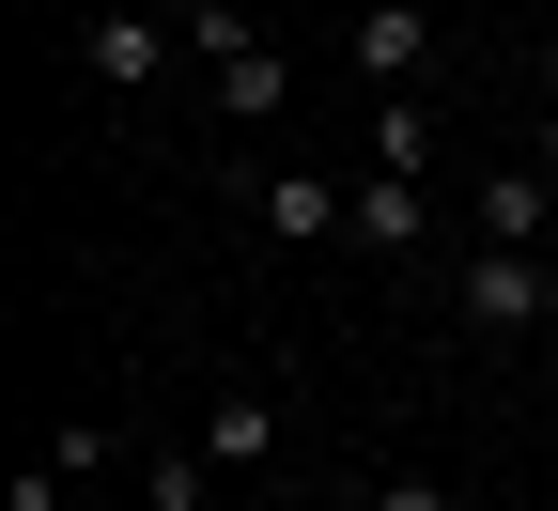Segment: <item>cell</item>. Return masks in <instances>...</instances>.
Segmentation results:
<instances>
[{
  "instance_id": "1",
  "label": "cell",
  "mask_w": 558,
  "mask_h": 511,
  "mask_svg": "<svg viewBox=\"0 0 558 511\" xmlns=\"http://www.w3.org/2000/svg\"><path fill=\"white\" fill-rule=\"evenodd\" d=\"M450 311H465V341H558V264H543V248H481V233H465Z\"/></svg>"
},
{
  "instance_id": "2",
  "label": "cell",
  "mask_w": 558,
  "mask_h": 511,
  "mask_svg": "<svg viewBox=\"0 0 558 511\" xmlns=\"http://www.w3.org/2000/svg\"><path fill=\"white\" fill-rule=\"evenodd\" d=\"M248 217H264L279 248H357V186L311 171V156H264V171H248Z\"/></svg>"
},
{
  "instance_id": "3",
  "label": "cell",
  "mask_w": 558,
  "mask_h": 511,
  "mask_svg": "<svg viewBox=\"0 0 558 511\" xmlns=\"http://www.w3.org/2000/svg\"><path fill=\"white\" fill-rule=\"evenodd\" d=\"M78 62H94V94H124V109H140V94L171 78V16H140V0H109V16L78 32Z\"/></svg>"
},
{
  "instance_id": "4",
  "label": "cell",
  "mask_w": 558,
  "mask_h": 511,
  "mask_svg": "<svg viewBox=\"0 0 558 511\" xmlns=\"http://www.w3.org/2000/svg\"><path fill=\"white\" fill-rule=\"evenodd\" d=\"M341 62H357L373 94H418V78H435V16H418V0H388V16L341 32Z\"/></svg>"
},
{
  "instance_id": "5",
  "label": "cell",
  "mask_w": 558,
  "mask_h": 511,
  "mask_svg": "<svg viewBox=\"0 0 558 511\" xmlns=\"http://www.w3.org/2000/svg\"><path fill=\"white\" fill-rule=\"evenodd\" d=\"M558 233V171L543 156H497V171H481V248H543Z\"/></svg>"
},
{
  "instance_id": "6",
  "label": "cell",
  "mask_w": 558,
  "mask_h": 511,
  "mask_svg": "<svg viewBox=\"0 0 558 511\" xmlns=\"http://www.w3.org/2000/svg\"><path fill=\"white\" fill-rule=\"evenodd\" d=\"M218 124H295V47H264V32H248V47L218 62Z\"/></svg>"
},
{
  "instance_id": "7",
  "label": "cell",
  "mask_w": 558,
  "mask_h": 511,
  "mask_svg": "<svg viewBox=\"0 0 558 511\" xmlns=\"http://www.w3.org/2000/svg\"><path fill=\"white\" fill-rule=\"evenodd\" d=\"M357 248H388V264L435 248V202H418V171H357Z\"/></svg>"
},
{
  "instance_id": "8",
  "label": "cell",
  "mask_w": 558,
  "mask_h": 511,
  "mask_svg": "<svg viewBox=\"0 0 558 511\" xmlns=\"http://www.w3.org/2000/svg\"><path fill=\"white\" fill-rule=\"evenodd\" d=\"M202 465H279V403L264 388H218V403H202Z\"/></svg>"
},
{
  "instance_id": "9",
  "label": "cell",
  "mask_w": 558,
  "mask_h": 511,
  "mask_svg": "<svg viewBox=\"0 0 558 511\" xmlns=\"http://www.w3.org/2000/svg\"><path fill=\"white\" fill-rule=\"evenodd\" d=\"M373 171H435V94H373Z\"/></svg>"
},
{
  "instance_id": "10",
  "label": "cell",
  "mask_w": 558,
  "mask_h": 511,
  "mask_svg": "<svg viewBox=\"0 0 558 511\" xmlns=\"http://www.w3.org/2000/svg\"><path fill=\"white\" fill-rule=\"evenodd\" d=\"M140 496H156V511H202V496H218V465H202V434H171V450L140 465Z\"/></svg>"
},
{
  "instance_id": "11",
  "label": "cell",
  "mask_w": 558,
  "mask_h": 511,
  "mask_svg": "<svg viewBox=\"0 0 558 511\" xmlns=\"http://www.w3.org/2000/svg\"><path fill=\"white\" fill-rule=\"evenodd\" d=\"M0 511H78V480H62V465H16V496H0Z\"/></svg>"
},
{
  "instance_id": "12",
  "label": "cell",
  "mask_w": 558,
  "mask_h": 511,
  "mask_svg": "<svg viewBox=\"0 0 558 511\" xmlns=\"http://www.w3.org/2000/svg\"><path fill=\"white\" fill-rule=\"evenodd\" d=\"M527 156H543V171H558V109H543V124H527Z\"/></svg>"
},
{
  "instance_id": "13",
  "label": "cell",
  "mask_w": 558,
  "mask_h": 511,
  "mask_svg": "<svg viewBox=\"0 0 558 511\" xmlns=\"http://www.w3.org/2000/svg\"><path fill=\"white\" fill-rule=\"evenodd\" d=\"M527 78H543V109H558V32H543V62H527Z\"/></svg>"
},
{
  "instance_id": "14",
  "label": "cell",
  "mask_w": 558,
  "mask_h": 511,
  "mask_svg": "<svg viewBox=\"0 0 558 511\" xmlns=\"http://www.w3.org/2000/svg\"><path fill=\"white\" fill-rule=\"evenodd\" d=\"M326 511H388V496H373V480H357V496H326Z\"/></svg>"
},
{
  "instance_id": "15",
  "label": "cell",
  "mask_w": 558,
  "mask_h": 511,
  "mask_svg": "<svg viewBox=\"0 0 558 511\" xmlns=\"http://www.w3.org/2000/svg\"><path fill=\"white\" fill-rule=\"evenodd\" d=\"M357 16H388V0H357Z\"/></svg>"
},
{
  "instance_id": "16",
  "label": "cell",
  "mask_w": 558,
  "mask_h": 511,
  "mask_svg": "<svg viewBox=\"0 0 558 511\" xmlns=\"http://www.w3.org/2000/svg\"><path fill=\"white\" fill-rule=\"evenodd\" d=\"M156 16H171V0H156Z\"/></svg>"
},
{
  "instance_id": "17",
  "label": "cell",
  "mask_w": 558,
  "mask_h": 511,
  "mask_svg": "<svg viewBox=\"0 0 558 511\" xmlns=\"http://www.w3.org/2000/svg\"><path fill=\"white\" fill-rule=\"evenodd\" d=\"M543 356H558V341H543Z\"/></svg>"
}]
</instances>
